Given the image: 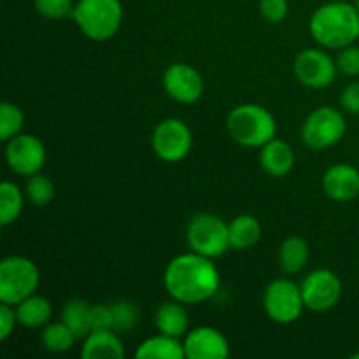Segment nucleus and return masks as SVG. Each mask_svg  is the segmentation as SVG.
I'll use <instances>...</instances> for the list:
<instances>
[{
	"mask_svg": "<svg viewBox=\"0 0 359 359\" xmlns=\"http://www.w3.org/2000/svg\"><path fill=\"white\" fill-rule=\"evenodd\" d=\"M163 284L170 298L184 305H196L210 300L219 291L221 276L212 259L191 251L168 262Z\"/></svg>",
	"mask_w": 359,
	"mask_h": 359,
	"instance_id": "f257e3e1",
	"label": "nucleus"
},
{
	"mask_svg": "<svg viewBox=\"0 0 359 359\" xmlns=\"http://www.w3.org/2000/svg\"><path fill=\"white\" fill-rule=\"evenodd\" d=\"M309 30L325 49H342L359 39V13L349 2L330 0L312 13Z\"/></svg>",
	"mask_w": 359,
	"mask_h": 359,
	"instance_id": "f03ea898",
	"label": "nucleus"
},
{
	"mask_svg": "<svg viewBox=\"0 0 359 359\" xmlns=\"http://www.w3.org/2000/svg\"><path fill=\"white\" fill-rule=\"evenodd\" d=\"M226 128L238 146L249 149H262L277 135L276 118L269 109L258 104L237 105L228 114Z\"/></svg>",
	"mask_w": 359,
	"mask_h": 359,
	"instance_id": "7ed1b4c3",
	"label": "nucleus"
},
{
	"mask_svg": "<svg viewBox=\"0 0 359 359\" xmlns=\"http://www.w3.org/2000/svg\"><path fill=\"white\" fill-rule=\"evenodd\" d=\"M72 18L84 37L95 42H105L121 28V0H77Z\"/></svg>",
	"mask_w": 359,
	"mask_h": 359,
	"instance_id": "20e7f679",
	"label": "nucleus"
},
{
	"mask_svg": "<svg viewBox=\"0 0 359 359\" xmlns=\"http://www.w3.org/2000/svg\"><path fill=\"white\" fill-rule=\"evenodd\" d=\"M41 284L37 265L27 256H7L0 263V304L18 305L32 297Z\"/></svg>",
	"mask_w": 359,
	"mask_h": 359,
	"instance_id": "39448f33",
	"label": "nucleus"
},
{
	"mask_svg": "<svg viewBox=\"0 0 359 359\" xmlns=\"http://www.w3.org/2000/svg\"><path fill=\"white\" fill-rule=\"evenodd\" d=\"M186 241L191 251L216 259L230 248V228L224 219L210 212L196 214L186 228Z\"/></svg>",
	"mask_w": 359,
	"mask_h": 359,
	"instance_id": "423d86ee",
	"label": "nucleus"
},
{
	"mask_svg": "<svg viewBox=\"0 0 359 359\" xmlns=\"http://www.w3.org/2000/svg\"><path fill=\"white\" fill-rule=\"evenodd\" d=\"M347 132V121L339 109L323 105L312 111L302 125V140L309 149L325 151L339 144Z\"/></svg>",
	"mask_w": 359,
	"mask_h": 359,
	"instance_id": "0eeeda50",
	"label": "nucleus"
},
{
	"mask_svg": "<svg viewBox=\"0 0 359 359\" xmlns=\"http://www.w3.org/2000/svg\"><path fill=\"white\" fill-rule=\"evenodd\" d=\"M263 309L273 323L291 325L305 309L302 287L291 279H276L265 287Z\"/></svg>",
	"mask_w": 359,
	"mask_h": 359,
	"instance_id": "6e6552de",
	"label": "nucleus"
},
{
	"mask_svg": "<svg viewBox=\"0 0 359 359\" xmlns=\"http://www.w3.org/2000/svg\"><path fill=\"white\" fill-rule=\"evenodd\" d=\"M154 154L167 163H179L189 154L193 147V133L184 121L167 118L160 121L151 135Z\"/></svg>",
	"mask_w": 359,
	"mask_h": 359,
	"instance_id": "1a4fd4ad",
	"label": "nucleus"
},
{
	"mask_svg": "<svg viewBox=\"0 0 359 359\" xmlns=\"http://www.w3.org/2000/svg\"><path fill=\"white\" fill-rule=\"evenodd\" d=\"M305 309L312 312L332 311L342 297V280L333 270H312L302 283Z\"/></svg>",
	"mask_w": 359,
	"mask_h": 359,
	"instance_id": "9d476101",
	"label": "nucleus"
},
{
	"mask_svg": "<svg viewBox=\"0 0 359 359\" xmlns=\"http://www.w3.org/2000/svg\"><path fill=\"white\" fill-rule=\"evenodd\" d=\"M293 70L297 79L304 86L312 90H323L333 84L339 67L337 62L326 51L318 48L304 49L297 55L293 63Z\"/></svg>",
	"mask_w": 359,
	"mask_h": 359,
	"instance_id": "9b49d317",
	"label": "nucleus"
},
{
	"mask_svg": "<svg viewBox=\"0 0 359 359\" xmlns=\"http://www.w3.org/2000/svg\"><path fill=\"white\" fill-rule=\"evenodd\" d=\"M7 167L18 175L30 177L46 165V147L41 139L30 133H20L6 142Z\"/></svg>",
	"mask_w": 359,
	"mask_h": 359,
	"instance_id": "f8f14e48",
	"label": "nucleus"
},
{
	"mask_svg": "<svg viewBox=\"0 0 359 359\" xmlns=\"http://www.w3.org/2000/svg\"><path fill=\"white\" fill-rule=\"evenodd\" d=\"M163 90L179 104H195L203 95V77L195 67L188 63H172L163 72Z\"/></svg>",
	"mask_w": 359,
	"mask_h": 359,
	"instance_id": "ddd939ff",
	"label": "nucleus"
},
{
	"mask_svg": "<svg viewBox=\"0 0 359 359\" xmlns=\"http://www.w3.org/2000/svg\"><path fill=\"white\" fill-rule=\"evenodd\" d=\"M188 359H226L230 356L228 339L212 326H196L182 340Z\"/></svg>",
	"mask_w": 359,
	"mask_h": 359,
	"instance_id": "4468645a",
	"label": "nucleus"
},
{
	"mask_svg": "<svg viewBox=\"0 0 359 359\" xmlns=\"http://www.w3.org/2000/svg\"><path fill=\"white\" fill-rule=\"evenodd\" d=\"M323 189L335 202H351L359 196V170L349 163H335L323 175Z\"/></svg>",
	"mask_w": 359,
	"mask_h": 359,
	"instance_id": "2eb2a0df",
	"label": "nucleus"
},
{
	"mask_svg": "<svg viewBox=\"0 0 359 359\" xmlns=\"http://www.w3.org/2000/svg\"><path fill=\"white\" fill-rule=\"evenodd\" d=\"M294 151L286 140L272 139L259 149V165L272 177H286L294 167Z\"/></svg>",
	"mask_w": 359,
	"mask_h": 359,
	"instance_id": "dca6fc26",
	"label": "nucleus"
},
{
	"mask_svg": "<svg viewBox=\"0 0 359 359\" xmlns=\"http://www.w3.org/2000/svg\"><path fill=\"white\" fill-rule=\"evenodd\" d=\"M83 359H121L125 358V347L118 332L112 330H93L84 339L81 347Z\"/></svg>",
	"mask_w": 359,
	"mask_h": 359,
	"instance_id": "f3484780",
	"label": "nucleus"
},
{
	"mask_svg": "<svg viewBox=\"0 0 359 359\" xmlns=\"http://www.w3.org/2000/svg\"><path fill=\"white\" fill-rule=\"evenodd\" d=\"M154 325L160 333L175 337V339H184L186 333L189 332V318L184 304L174 300V298L170 302H163L156 309Z\"/></svg>",
	"mask_w": 359,
	"mask_h": 359,
	"instance_id": "a211bd4d",
	"label": "nucleus"
},
{
	"mask_svg": "<svg viewBox=\"0 0 359 359\" xmlns=\"http://www.w3.org/2000/svg\"><path fill=\"white\" fill-rule=\"evenodd\" d=\"M14 309H16L18 325H21L23 328L37 330L44 328L48 323H51L53 305L44 297L32 294L18 305H14Z\"/></svg>",
	"mask_w": 359,
	"mask_h": 359,
	"instance_id": "6ab92c4d",
	"label": "nucleus"
},
{
	"mask_svg": "<svg viewBox=\"0 0 359 359\" xmlns=\"http://www.w3.org/2000/svg\"><path fill=\"white\" fill-rule=\"evenodd\" d=\"M186 358L181 339L158 333L144 340L135 351V359H182Z\"/></svg>",
	"mask_w": 359,
	"mask_h": 359,
	"instance_id": "aec40b11",
	"label": "nucleus"
},
{
	"mask_svg": "<svg viewBox=\"0 0 359 359\" xmlns=\"http://www.w3.org/2000/svg\"><path fill=\"white\" fill-rule=\"evenodd\" d=\"M230 228V248L235 251H245L258 244L262 238V224L258 217L251 214H241L228 223Z\"/></svg>",
	"mask_w": 359,
	"mask_h": 359,
	"instance_id": "412c9836",
	"label": "nucleus"
},
{
	"mask_svg": "<svg viewBox=\"0 0 359 359\" xmlns=\"http://www.w3.org/2000/svg\"><path fill=\"white\" fill-rule=\"evenodd\" d=\"M62 321L70 328L77 340H84L91 328V305L81 298H72L62 309Z\"/></svg>",
	"mask_w": 359,
	"mask_h": 359,
	"instance_id": "4be33fe9",
	"label": "nucleus"
},
{
	"mask_svg": "<svg viewBox=\"0 0 359 359\" xmlns=\"http://www.w3.org/2000/svg\"><path fill=\"white\" fill-rule=\"evenodd\" d=\"M309 256H311V251H309L307 242L298 235H291L280 244L277 258H279L280 269L293 276V273L302 272L305 269Z\"/></svg>",
	"mask_w": 359,
	"mask_h": 359,
	"instance_id": "5701e85b",
	"label": "nucleus"
},
{
	"mask_svg": "<svg viewBox=\"0 0 359 359\" xmlns=\"http://www.w3.org/2000/svg\"><path fill=\"white\" fill-rule=\"evenodd\" d=\"M25 191L20 186L11 181H4L0 184V224L9 226L20 217L25 205Z\"/></svg>",
	"mask_w": 359,
	"mask_h": 359,
	"instance_id": "b1692460",
	"label": "nucleus"
},
{
	"mask_svg": "<svg viewBox=\"0 0 359 359\" xmlns=\"http://www.w3.org/2000/svg\"><path fill=\"white\" fill-rule=\"evenodd\" d=\"M42 346L49 353H67L69 349H72L74 342H76V335L70 332L69 326L63 321L56 323H48V325L42 328L41 333Z\"/></svg>",
	"mask_w": 359,
	"mask_h": 359,
	"instance_id": "393cba45",
	"label": "nucleus"
},
{
	"mask_svg": "<svg viewBox=\"0 0 359 359\" xmlns=\"http://www.w3.org/2000/svg\"><path fill=\"white\" fill-rule=\"evenodd\" d=\"M112 311V330L118 333H128L137 326L140 319V311L133 302L114 300L111 304Z\"/></svg>",
	"mask_w": 359,
	"mask_h": 359,
	"instance_id": "a878e982",
	"label": "nucleus"
},
{
	"mask_svg": "<svg viewBox=\"0 0 359 359\" xmlns=\"http://www.w3.org/2000/svg\"><path fill=\"white\" fill-rule=\"evenodd\" d=\"M55 184H53L51 179L44 174H34L28 177L27 184H25V196L30 203L37 207H44L48 203L53 202L55 198Z\"/></svg>",
	"mask_w": 359,
	"mask_h": 359,
	"instance_id": "bb28decb",
	"label": "nucleus"
},
{
	"mask_svg": "<svg viewBox=\"0 0 359 359\" xmlns=\"http://www.w3.org/2000/svg\"><path fill=\"white\" fill-rule=\"evenodd\" d=\"M25 126V114L13 102H4L0 105V139L7 142L13 137L20 135Z\"/></svg>",
	"mask_w": 359,
	"mask_h": 359,
	"instance_id": "cd10ccee",
	"label": "nucleus"
},
{
	"mask_svg": "<svg viewBox=\"0 0 359 359\" xmlns=\"http://www.w3.org/2000/svg\"><path fill=\"white\" fill-rule=\"evenodd\" d=\"M74 6V0H34L35 11L48 20H63L72 16Z\"/></svg>",
	"mask_w": 359,
	"mask_h": 359,
	"instance_id": "c85d7f7f",
	"label": "nucleus"
},
{
	"mask_svg": "<svg viewBox=\"0 0 359 359\" xmlns=\"http://www.w3.org/2000/svg\"><path fill=\"white\" fill-rule=\"evenodd\" d=\"M290 13L287 0H259V14L266 23H283Z\"/></svg>",
	"mask_w": 359,
	"mask_h": 359,
	"instance_id": "c756f323",
	"label": "nucleus"
},
{
	"mask_svg": "<svg viewBox=\"0 0 359 359\" xmlns=\"http://www.w3.org/2000/svg\"><path fill=\"white\" fill-rule=\"evenodd\" d=\"M337 67L342 74L349 77L359 76V46H347V48L340 49L339 56H337Z\"/></svg>",
	"mask_w": 359,
	"mask_h": 359,
	"instance_id": "7c9ffc66",
	"label": "nucleus"
},
{
	"mask_svg": "<svg viewBox=\"0 0 359 359\" xmlns=\"http://www.w3.org/2000/svg\"><path fill=\"white\" fill-rule=\"evenodd\" d=\"M18 325L16 309L13 305L2 304L0 305V340L6 342L11 335L14 333V328Z\"/></svg>",
	"mask_w": 359,
	"mask_h": 359,
	"instance_id": "2f4dec72",
	"label": "nucleus"
},
{
	"mask_svg": "<svg viewBox=\"0 0 359 359\" xmlns=\"http://www.w3.org/2000/svg\"><path fill=\"white\" fill-rule=\"evenodd\" d=\"M91 328L93 330H112L111 304L91 305Z\"/></svg>",
	"mask_w": 359,
	"mask_h": 359,
	"instance_id": "473e14b6",
	"label": "nucleus"
},
{
	"mask_svg": "<svg viewBox=\"0 0 359 359\" xmlns=\"http://www.w3.org/2000/svg\"><path fill=\"white\" fill-rule=\"evenodd\" d=\"M340 104L351 114H359V81H353L344 88L340 95Z\"/></svg>",
	"mask_w": 359,
	"mask_h": 359,
	"instance_id": "72a5a7b5",
	"label": "nucleus"
},
{
	"mask_svg": "<svg viewBox=\"0 0 359 359\" xmlns=\"http://www.w3.org/2000/svg\"><path fill=\"white\" fill-rule=\"evenodd\" d=\"M354 6H356V9H358V13H359V0H354Z\"/></svg>",
	"mask_w": 359,
	"mask_h": 359,
	"instance_id": "f704fd0d",
	"label": "nucleus"
},
{
	"mask_svg": "<svg viewBox=\"0 0 359 359\" xmlns=\"http://www.w3.org/2000/svg\"><path fill=\"white\" fill-rule=\"evenodd\" d=\"M353 359H359V353H356V354H353Z\"/></svg>",
	"mask_w": 359,
	"mask_h": 359,
	"instance_id": "c9c22d12",
	"label": "nucleus"
},
{
	"mask_svg": "<svg viewBox=\"0 0 359 359\" xmlns=\"http://www.w3.org/2000/svg\"><path fill=\"white\" fill-rule=\"evenodd\" d=\"M337 2H349V0H337Z\"/></svg>",
	"mask_w": 359,
	"mask_h": 359,
	"instance_id": "e433bc0d",
	"label": "nucleus"
},
{
	"mask_svg": "<svg viewBox=\"0 0 359 359\" xmlns=\"http://www.w3.org/2000/svg\"><path fill=\"white\" fill-rule=\"evenodd\" d=\"M358 41H359V39H358Z\"/></svg>",
	"mask_w": 359,
	"mask_h": 359,
	"instance_id": "4c0bfd02",
	"label": "nucleus"
}]
</instances>
